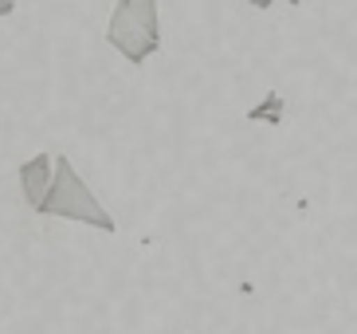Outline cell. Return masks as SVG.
<instances>
[{
    "label": "cell",
    "mask_w": 357,
    "mask_h": 334,
    "mask_svg": "<svg viewBox=\"0 0 357 334\" xmlns=\"http://www.w3.org/2000/svg\"><path fill=\"white\" fill-rule=\"evenodd\" d=\"M20 193H24V201L32 205V209H40V201H43V193L52 189V177H55V157L52 154H36V157H28V161H20Z\"/></svg>",
    "instance_id": "obj_3"
},
{
    "label": "cell",
    "mask_w": 357,
    "mask_h": 334,
    "mask_svg": "<svg viewBox=\"0 0 357 334\" xmlns=\"http://www.w3.org/2000/svg\"><path fill=\"white\" fill-rule=\"evenodd\" d=\"M283 115H287V99L279 91H267L259 103L248 110V122H263V126H283Z\"/></svg>",
    "instance_id": "obj_4"
},
{
    "label": "cell",
    "mask_w": 357,
    "mask_h": 334,
    "mask_svg": "<svg viewBox=\"0 0 357 334\" xmlns=\"http://www.w3.org/2000/svg\"><path fill=\"white\" fill-rule=\"evenodd\" d=\"M248 4H252V8H271L275 0H248Z\"/></svg>",
    "instance_id": "obj_6"
},
{
    "label": "cell",
    "mask_w": 357,
    "mask_h": 334,
    "mask_svg": "<svg viewBox=\"0 0 357 334\" xmlns=\"http://www.w3.org/2000/svg\"><path fill=\"white\" fill-rule=\"evenodd\" d=\"M40 217H59V220H71V224H86V228H98V232H114V217L106 209L102 201L95 197V189L79 177V169L67 161V157H55V177L52 189L43 193L40 201Z\"/></svg>",
    "instance_id": "obj_1"
},
{
    "label": "cell",
    "mask_w": 357,
    "mask_h": 334,
    "mask_svg": "<svg viewBox=\"0 0 357 334\" xmlns=\"http://www.w3.org/2000/svg\"><path fill=\"white\" fill-rule=\"evenodd\" d=\"M106 43L134 67L161 52V12L158 0H118L106 20Z\"/></svg>",
    "instance_id": "obj_2"
},
{
    "label": "cell",
    "mask_w": 357,
    "mask_h": 334,
    "mask_svg": "<svg viewBox=\"0 0 357 334\" xmlns=\"http://www.w3.org/2000/svg\"><path fill=\"white\" fill-rule=\"evenodd\" d=\"M16 4H20V0H0V20H8L12 12H16Z\"/></svg>",
    "instance_id": "obj_5"
},
{
    "label": "cell",
    "mask_w": 357,
    "mask_h": 334,
    "mask_svg": "<svg viewBox=\"0 0 357 334\" xmlns=\"http://www.w3.org/2000/svg\"><path fill=\"white\" fill-rule=\"evenodd\" d=\"M283 4H291V8H298V4H303V0H283Z\"/></svg>",
    "instance_id": "obj_7"
}]
</instances>
